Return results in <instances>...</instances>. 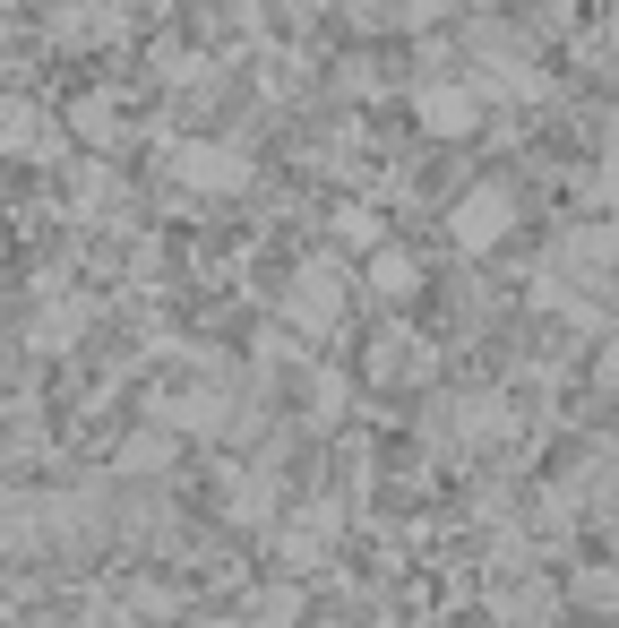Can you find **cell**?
<instances>
[{
  "label": "cell",
  "instance_id": "obj_1",
  "mask_svg": "<svg viewBox=\"0 0 619 628\" xmlns=\"http://www.w3.org/2000/svg\"><path fill=\"white\" fill-rule=\"evenodd\" d=\"M465 233H473V241L499 233V198H473V207H465Z\"/></svg>",
  "mask_w": 619,
  "mask_h": 628
}]
</instances>
